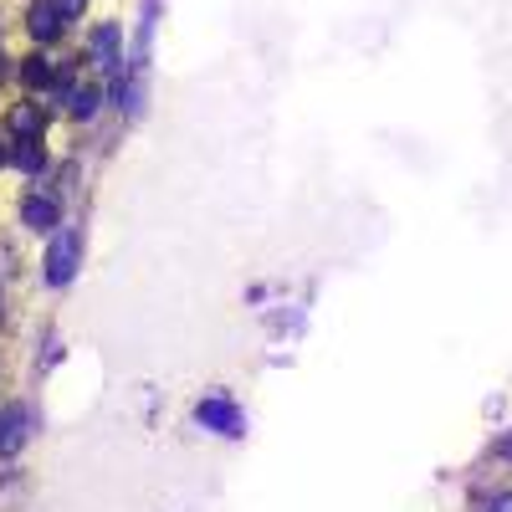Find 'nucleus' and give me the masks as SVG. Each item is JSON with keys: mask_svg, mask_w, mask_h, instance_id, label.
<instances>
[{"mask_svg": "<svg viewBox=\"0 0 512 512\" xmlns=\"http://www.w3.org/2000/svg\"><path fill=\"white\" fill-rule=\"evenodd\" d=\"M77 256H82V236L67 226V231L52 241V251H47V282H52V287H67V282L77 277Z\"/></svg>", "mask_w": 512, "mask_h": 512, "instance_id": "nucleus-2", "label": "nucleus"}, {"mask_svg": "<svg viewBox=\"0 0 512 512\" xmlns=\"http://www.w3.org/2000/svg\"><path fill=\"white\" fill-rule=\"evenodd\" d=\"M487 512H512V492H502V497H492V502H487Z\"/></svg>", "mask_w": 512, "mask_h": 512, "instance_id": "nucleus-12", "label": "nucleus"}, {"mask_svg": "<svg viewBox=\"0 0 512 512\" xmlns=\"http://www.w3.org/2000/svg\"><path fill=\"white\" fill-rule=\"evenodd\" d=\"M67 98H72V113H77V118H93L98 103H103V93H93V88H77V93H67Z\"/></svg>", "mask_w": 512, "mask_h": 512, "instance_id": "nucleus-9", "label": "nucleus"}, {"mask_svg": "<svg viewBox=\"0 0 512 512\" xmlns=\"http://www.w3.org/2000/svg\"><path fill=\"white\" fill-rule=\"evenodd\" d=\"M36 128H41V113L36 108H16V134L21 139H36Z\"/></svg>", "mask_w": 512, "mask_h": 512, "instance_id": "nucleus-10", "label": "nucleus"}, {"mask_svg": "<svg viewBox=\"0 0 512 512\" xmlns=\"http://www.w3.org/2000/svg\"><path fill=\"white\" fill-rule=\"evenodd\" d=\"M497 456H507V461H512V436H507V441L497 446Z\"/></svg>", "mask_w": 512, "mask_h": 512, "instance_id": "nucleus-13", "label": "nucleus"}, {"mask_svg": "<svg viewBox=\"0 0 512 512\" xmlns=\"http://www.w3.org/2000/svg\"><path fill=\"white\" fill-rule=\"evenodd\" d=\"M52 6L62 11V21H72V16H82V0H52Z\"/></svg>", "mask_w": 512, "mask_h": 512, "instance_id": "nucleus-11", "label": "nucleus"}, {"mask_svg": "<svg viewBox=\"0 0 512 512\" xmlns=\"http://www.w3.org/2000/svg\"><path fill=\"white\" fill-rule=\"evenodd\" d=\"M21 82H26V88H52V82H57V72H52V62H47V57H26V67H21Z\"/></svg>", "mask_w": 512, "mask_h": 512, "instance_id": "nucleus-6", "label": "nucleus"}, {"mask_svg": "<svg viewBox=\"0 0 512 512\" xmlns=\"http://www.w3.org/2000/svg\"><path fill=\"white\" fill-rule=\"evenodd\" d=\"M62 26H67V21H62V11L52 6V0L31 6V36H36V41H57V36H62Z\"/></svg>", "mask_w": 512, "mask_h": 512, "instance_id": "nucleus-5", "label": "nucleus"}, {"mask_svg": "<svg viewBox=\"0 0 512 512\" xmlns=\"http://www.w3.org/2000/svg\"><path fill=\"white\" fill-rule=\"evenodd\" d=\"M21 221H26L31 231H57V226H62V210H57L47 195H31V200L21 205Z\"/></svg>", "mask_w": 512, "mask_h": 512, "instance_id": "nucleus-4", "label": "nucleus"}, {"mask_svg": "<svg viewBox=\"0 0 512 512\" xmlns=\"http://www.w3.org/2000/svg\"><path fill=\"white\" fill-rule=\"evenodd\" d=\"M93 57H98V67H108V72L118 67V31H113V26H103V31L93 36Z\"/></svg>", "mask_w": 512, "mask_h": 512, "instance_id": "nucleus-7", "label": "nucleus"}, {"mask_svg": "<svg viewBox=\"0 0 512 512\" xmlns=\"http://www.w3.org/2000/svg\"><path fill=\"white\" fill-rule=\"evenodd\" d=\"M21 446H26V410L0 405V456H16Z\"/></svg>", "mask_w": 512, "mask_h": 512, "instance_id": "nucleus-3", "label": "nucleus"}, {"mask_svg": "<svg viewBox=\"0 0 512 512\" xmlns=\"http://www.w3.org/2000/svg\"><path fill=\"white\" fill-rule=\"evenodd\" d=\"M11 159H16V169H26V175H36V169L47 164V154H41V144H36V139H21Z\"/></svg>", "mask_w": 512, "mask_h": 512, "instance_id": "nucleus-8", "label": "nucleus"}, {"mask_svg": "<svg viewBox=\"0 0 512 512\" xmlns=\"http://www.w3.org/2000/svg\"><path fill=\"white\" fill-rule=\"evenodd\" d=\"M195 420L205 425V431L231 436V441H241V436H246V415H241L231 400H221V395H216V400H200V405H195Z\"/></svg>", "mask_w": 512, "mask_h": 512, "instance_id": "nucleus-1", "label": "nucleus"}, {"mask_svg": "<svg viewBox=\"0 0 512 512\" xmlns=\"http://www.w3.org/2000/svg\"><path fill=\"white\" fill-rule=\"evenodd\" d=\"M0 164H6V154H0Z\"/></svg>", "mask_w": 512, "mask_h": 512, "instance_id": "nucleus-14", "label": "nucleus"}]
</instances>
